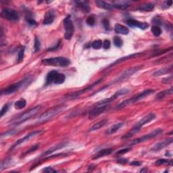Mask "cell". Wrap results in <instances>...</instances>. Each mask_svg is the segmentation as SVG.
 I'll return each instance as SVG.
<instances>
[{"label":"cell","mask_w":173,"mask_h":173,"mask_svg":"<svg viewBox=\"0 0 173 173\" xmlns=\"http://www.w3.org/2000/svg\"><path fill=\"white\" fill-rule=\"evenodd\" d=\"M11 162H12V160H11V159H6L4 161H3L2 162V164H1V168H0V171H2L3 169L6 168L7 167H8V166H10L11 164V163H12Z\"/></svg>","instance_id":"obj_39"},{"label":"cell","mask_w":173,"mask_h":173,"mask_svg":"<svg viewBox=\"0 0 173 173\" xmlns=\"http://www.w3.org/2000/svg\"><path fill=\"white\" fill-rule=\"evenodd\" d=\"M117 162L118 164H127V162H128V160L127 158H119V159L117 160Z\"/></svg>","instance_id":"obj_51"},{"label":"cell","mask_w":173,"mask_h":173,"mask_svg":"<svg viewBox=\"0 0 173 173\" xmlns=\"http://www.w3.org/2000/svg\"><path fill=\"white\" fill-rule=\"evenodd\" d=\"M172 81V75L169 76V77H165L162 80V83H164V84L171 83Z\"/></svg>","instance_id":"obj_47"},{"label":"cell","mask_w":173,"mask_h":173,"mask_svg":"<svg viewBox=\"0 0 173 173\" xmlns=\"http://www.w3.org/2000/svg\"><path fill=\"white\" fill-rule=\"evenodd\" d=\"M108 122V119H104V120H101L97 123L93 124L92 127L89 129V132H92V131H97V130L100 129L101 128L103 127L104 126H106Z\"/></svg>","instance_id":"obj_26"},{"label":"cell","mask_w":173,"mask_h":173,"mask_svg":"<svg viewBox=\"0 0 173 173\" xmlns=\"http://www.w3.org/2000/svg\"><path fill=\"white\" fill-rule=\"evenodd\" d=\"M112 151H113L112 149H110V148H106V149L101 150L98 151V152L96 153L94 155V156H93L92 159L93 160H97V159H99V158H101L102 157L108 156V155H110V154L112 153Z\"/></svg>","instance_id":"obj_22"},{"label":"cell","mask_w":173,"mask_h":173,"mask_svg":"<svg viewBox=\"0 0 173 173\" xmlns=\"http://www.w3.org/2000/svg\"><path fill=\"white\" fill-rule=\"evenodd\" d=\"M151 31L152 32L153 35L155 36V37H159V36L162 34V29L160 27L158 26H156L154 25L151 28Z\"/></svg>","instance_id":"obj_32"},{"label":"cell","mask_w":173,"mask_h":173,"mask_svg":"<svg viewBox=\"0 0 173 173\" xmlns=\"http://www.w3.org/2000/svg\"><path fill=\"white\" fill-rule=\"evenodd\" d=\"M66 105H65V104H60V105L56 106L46 110L37 119V120L35 122V124H40L51 120L52 118L57 116L60 112H62L64 109H66Z\"/></svg>","instance_id":"obj_1"},{"label":"cell","mask_w":173,"mask_h":173,"mask_svg":"<svg viewBox=\"0 0 173 173\" xmlns=\"http://www.w3.org/2000/svg\"><path fill=\"white\" fill-rule=\"evenodd\" d=\"M42 133H43V130H38V131H34L29 133H28V134L25 135L24 137L21 138V139H19L18 141H16L15 142V143H14L13 145L12 146V147H10V151L14 150V148H16V147L20 146V144L24 143L27 142V141H29L30 139H33V138L36 137H37V136H39V135H41Z\"/></svg>","instance_id":"obj_12"},{"label":"cell","mask_w":173,"mask_h":173,"mask_svg":"<svg viewBox=\"0 0 173 173\" xmlns=\"http://www.w3.org/2000/svg\"><path fill=\"white\" fill-rule=\"evenodd\" d=\"M114 31L116 33L121 35H128L129 30L127 27H126L120 24H116L114 27Z\"/></svg>","instance_id":"obj_25"},{"label":"cell","mask_w":173,"mask_h":173,"mask_svg":"<svg viewBox=\"0 0 173 173\" xmlns=\"http://www.w3.org/2000/svg\"><path fill=\"white\" fill-rule=\"evenodd\" d=\"M10 106V103H6L2 107L1 110V112H0V116H1V117H3L7 113V112H8L9 110Z\"/></svg>","instance_id":"obj_40"},{"label":"cell","mask_w":173,"mask_h":173,"mask_svg":"<svg viewBox=\"0 0 173 173\" xmlns=\"http://www.w3.org/2000/svg\"><path fill=\"white\" fill-rule=\"evenodd\" d=\"M32 82L31 78H26L19 82H16L8 86V87L3 89L2 90L1 94L2 95H10L14 93L19 91L20 89L23 87H26Z\"/></svg>","instance_id":"obj_5"},{"label":"cell","mask_w":173,"mask_h":173,"mask_svg":"<svg viewBox=\"0 0 173 173\" xmlns=\"http://www.w3.org/2000/svg\"><path fill=\"white\" fill-rule=\"evenodd\" d=\"M56 14L53 10H50L45 13L44 20L43 21V24L44 25L51 24L53 23V20H55Z\"/></svg>","instance_id":"obj_19"},{"label":"cell","mask_w":173,"mask_h":173,"mask_svg":"<svg viewBox=\"0 0 173 173\" xmlns=\"http://www.w3.org/2000/svg\"><path fill=\"white\" fill-rule=\"evenodd\" d=\"M154 90H153V89L145 90V91H143L141 93H139V94L132 97L131 98L126 99V100L124 101V102H121L120 104H118V105L116 107V110H120V109H122V108L127 107L129 105H131V104H133V103H135L136 102H137L138 101L144 99L145 97L150 95V94H152V93H154Z\"/></svg>","instance_id":"obj_4"},{"label":"cell","mask_w":173,"mask_h":173,"mask_svg":"<svg viewBox=\"0 0 173 173\" xmlns=\"http://www.w3.org/2000/svg\"><path fill=\"white\" fill-rule=\"evenodd\" d=\"M153 23L156 24V26H158V27H159V25H162V24H163L162 20L158 16H156L153 19Z\"/></svg>","instance_id":"obj_48"},{"label":"cell","mask_w":173,"mask_h":173,"mask_svg":"<svg viewBox=\"0 0 173 173\" xmlns=\"http://www.w3.org/2000/svg\"><path fill=\"white\" fill-rule=\"evenodd\" d=\"M42 108V105H38L37 106L31 108V109L20 114V116H17L16 118L10 120L9 122L10 124H11V125H19L20 124L24 123V122L29 120L30 118L34 117L38 113H39V112L41 110Z\"/></svg>","instance_id":"obj_2"},{"label":"cell","mask_w":173,"mask_h":173,"mask_svg":"<svg viewBox=\"0 0 173 173\" xmlns=\"http://www.w3.org/2000/svg\"><path fill=\"white\" fill-rule=\"evenodd\" d=\"M141 164H142L141 162H139V161H133L131 162V165L132 166H140Z\"/></svg>","instance_id":"obj_52"},{"label":"cell","mask_w":173,"mask_h":173,"mask_svg":"<svg viewBox=\"0 0 173 173\" xmlns=\"http://www.w3.org/2000/svg\"><path fill=\"white\" fill-rule=\"evenodd\" d=\"M27 105V102L24 99H20L14 103V107L17 110H20L22 108H24Z\"/></svg>","instance_id":"obj_30"},{"label":"cell","mask_w":173,"mask_h":173,"mask_svg":"<svg viewBox=\"0 0 173 173\" xmlns=\"http://www.w3.org/2000/svg\"><path fill=\"white\" fill-rule=\"evenodd\" d=\"M142 53H132V54H130V55H128V56H126L124 57H120V58H119L118 60H116V61H115L113 63H112L110 64V66H108L106 68H110L111 67H112L114 66H116V64H120L122 62H124V61L126 60H130V59H132V58H134V57H139L141 55Z\"/></svg>","instance_id":"obj_18"},{"label":"cell","mask_w":173,"mask_h":173,"mask_svg":"<svg viewBox=\"0 0 173 173\" xmlns=\"http://www.w3.org/2000/svg\"><path fill=\"white\" fill-rule=\"evenodd\" d=\"M64 27L65 29L64 39L66 40H70L73 37L74 32V27L73 21L71 19V16L68 15L64 20Z\"/></svg>","instance_id":"obj_9"},{"label":"cell","mask_w":173,"mask_h":173,"mask_svg":"<svg viewBox=\"0 0 173 173\" xmlns=\"http://www.w3.org/2000/svg\"><path fill=\"white\" fill-rule=\"evenodd\" d=\"M103 45V42L102 40H100V39H97V40L93 41L91 44V46L93 49H99L102 47Z\"/></svg>","instance_id":"obj_33"},{"label":"cell","mask_w":173,"mask_h":173,"mask_svg":"<svg viewBox=\"0 0 173 173\" xmlns=\"http://www.w3.org/2000/svg\"><path fill=\"white\" fill-rule=\"evenodd\" d=\"M110 40H108V39H106V40H104L103 42V48L105 49H108L110 48Z\"/></svg>","instance_id":"obj_49"},{"label":"cell","mask_w":173,"mask_h":173,"mask_svg":"<svg viewBox=\"0 0 173 173\" xmlns=\"http://www.w3.org/2000/svg\"><path fill=\"white\" fill-rule=\"evenodd\" d=\"M102 80H103V78H100V79H99V80H97L95 82H93L92 85L86 86L85 88L82 89V90H80V91H78L69 93V94H68V95H66V96H65V99H74L77 98L78 97L82 95V94H83V93L90 91V90L94 87L95 85L99 84L100 82H101V81H102Z\"/></svg>","instance_id":"obj_13"},{"label":"cell","mask_w":173,"mask_h":173,"mask_svg":"<svg viewBox=\"0 0 173 173\" xmlns=\"http://www.w3.org/2000/svg\"><path fill=\"white\" fill-rule=\"evenodd\" d=\"M102 24L103 26V28H105V30H106V31H110V22L107 19H103L102 20Z\"/></svg>","instance_id":"obj_43"},{"label":"cell","mask_w":173,"mask_h":173,"mask_svg":"<svg viewBox=\"0 0 173 173\" xmlns=\"http://www.w3.org/2000/svg\"><path fill=\"white\" fill-rule=\"evenodd\" d=\"M66 80V77L62 73H58L56 70H52L47 74L45 79V85H49L52 84L60 85L62 84Z\"/></svg>","instance_id":"obj_7"},{"label":"cell","mask_w":173,"mask_h":173,"mask_svg":"<svg viewBox=\"0 0 173 173\" xmlns=\"http://www.w3.org/2000/svg\"><path fill=\"white\" fill-rule=\"evenodd\" d=\"M172 141L173 139L172 138H170V139H166L164 140L163 141H161L156 143V145L154 146L153 147H151V151H159L161 150L164 149V147H167L168 146L170 145L172 143Z\"/></svg>","instance_id":"obj_17"},{"label":"cell","mask_w":173,"mask_h":173,"mask_svg":"<svg viewBox=\"0 0 173 173\" xmlns=\"http://www.w3.org/2000/svg\"><path fill=\"white\" fill-rule=\"evenodd\" d=\"M42 64L45 66H60L66 67L70 64V60L65 57H54L50 58L43 59Z\"/></svg>","instance_id":"obj_6"},{"label":"cell","mask_w":173,"mask_h":173,"mask_svg":"<svg viewBox=\"0 0 173 173\" xmlns=\"http://www.w3.org/2000/svg\"><path fill=\"white\" fill-rule=\"evenodd\" d=\"M155 8V5L152 3H146L139 5L137 10L141 12H151Z\"/></svg>","instance_id":"obj_24"},{"label":"cell","mask_w":173,"mask_h":173,"mask_svg":"<svg viewBox=\"0 0 173 173\" xmlns=\"http://www.w3.org/2000/svg\"><path fill=\"white\" fill-rule=\"evenodd\" d=\"M75 3L77 4V6L80 9L82 12L85 14H88L91 11V8L88 2L85 1H76Z\"/></svg>","instance_id":"obj_21"},{"label":"cell","mask_w":173,"mask_h":173,"mask_svg":"<svg viewBox=\"0 0 173 173\" xmlns=\"http://www.w3.org/2000/svg\"><path fill=\"white\" fill-rule=\"evenodd\" d=\"M97 7H98L99 8H102L103 10H110L113 8L112 5L104 1H101V0H96L95 2Z\"/></svg>","instance_id":"obj_27"},{"label":"cell","mask_w":173,"mask_h":173,"mask_svg":"<svg viewBox=\"0 0 173 173\" xmlns=\"http://www.w3.org/2000/svg\"><path fill=\"white\" fill-rule=\"evenodd\" d=\"M2 19L10 21H18L19 20V14L16 10L10 8H4L1 12Z\"/></svg>","instance_id":"obj_14"},{"label":"cell","mask_w":173,"mask_h":173,"mask_svg":"<svg viewBox=\"0 0 173 173\" xmlns=\"http://www.w3.org/2000/svg\"><path fill=\"white\" fill-rule=\"evenodd\" d=\"M61 45H62V41L61 40L57 41V43H56V45L55 46H53V48H50L48 49V51L52 52V51H56L57 49H59L61 48Z\"/></svg>","instance_id":"obj_44"},{"label":"cell","mask_w":173,"mask_h":173,"mask_svg":"<svg viewBox=\"0 0 173 173\" xmlns=\"http://www.w3.org/2000/svg\"><path fill=\"white\" fill-rule=\"evenodd\" d=\"M141 68H142V66H137L133 67V68H129V69H128V70H124V72H122V73L120 75H119L116 78H115L114 81H112V82H110V83H109L108 85H106L103 88L101 89L99 91L108 87V86H109L110 85L117 83V82H122V81H124L125 80H127V78H129L130 77H131V75H133V74L135 73L136 72H137L138 70H139V69H141Z\"/></svg>","instance_id":"obj_8"},{"label":"cell","mask_w":173,"mask_h":173,"mask_svg":"<svg viewBox=\"0 0 173 173\" xmlns=\"http://www.w3.org/2000/svg\"><path fill=\"white\" fill-rule=\"evenodd\" d=\"M113 42L114 45L117 47V48H121V47L123 45V41H122V39L120 37H118V36H116V37H114Z\"/></svg>","instance_id":"obj_35"},{"label":"cell","mask_w":173,"mask_h":173,"mask_svg":"<svg viewBox=\"0 0 173 173\" xmlns=\"http://www.w3.org/2000/svg\"><path fill=\"white\" fill-rule=\"evenodd\" d=\"M172 70V65H171V66H169L168 67H165V68H162V69L156 70L155 73H154L153 76L154 77H158V76L171 73Z\"/></svg>","instance_id":"obj_28"},{"label":"cell","mask_w":173,"mask_h":173,"mask_svg":"<svg viewBox=\"0 0 173 173\" xmlns=\"http://www.w3.org/2000/svg\"><path fill=\"white\" fill-rule=\"evenodd\" d=\"M162 132H163V130H162V129H156L154 130L152 132L148 133V134L145 135L142 137H139L137 139L132 141L131 143H130V145L131 146L136 145V144L142 143L143 141H146L153 139L154 137H156L159 135L160 134H161Z\"/></svg>","instance_id":"obj_11"},{"label":"cell","mask_w":173,"mask_h":173,"mask_svg":"<svg viewBox=\"0 0 173 173\" xmlns=\"http://www.w3.org/2000/svg\"><path fill=\"white\" fill-rule=\"evenodd\" d=\"M108 107V105L103 106H94V108H92L89 112V118L91 120V119L98 116L99 115L102 114L106 110Z\"/></svg>","instance_id":"obj_15"},{"label":"cell","mask_w":173,"mask_h":173,"mask_svg":"<svg viewBox=\"0 0 173 173\" xmlns=\"http://www.w3.org/2000/svg\"><path fill=\"white\" fill-rule=\"evenodd\" d=\"M24 50H25L24 47H22V48L20 49L19 53H18V58H17L18 62H20L23 61L24 56Z\"/></svg>","instance_id":"obj_36"},{"label":"cell","mask_w":173,"mask_h":173,"mask_svg":"<svg viewBox=\"0 0 173 173\" xmlns=\"http://www.w3.org/2000/svg\"><path fill=\"white\" fill-rule=\"evenodd\" d=\"M127 25L129 27L131 28H139L142 30H146L149 27V24L146 23H142V22H139L137 20H133V19H129L126 21Z\"/></svg>","instance_id":"obj_16"},{"label":"cell","mask_w":173,"mask_h":173,"mask_svg":"<svg viewBox=\"0 0 173 173\" xmlns=\"http://www.w3.org/2000/svg\"><path fill=\"white\" fill-rule=\"evenodd\" d=\"M172 93V88H170L167 90H164L163 91H160V93H158L156 96V99L157 100H162L166 98L167 96L171 95Z\"/></svg>","instance_id":"obj_29"},{"label":"cell","mask_w":173,"mask_h":173,"mask_svg":"<svg viewBox=\"0 0 173 173\" xmlns=\"http://www.w3.org/2000/svg\"><path fill=\"white\" fill-rule=\"evenodd\" d=\"M43 172H57V171L52 167H45L43 169Z\"/></svg>","instance_id":"obj_50"},{"label":"cell","mask_w":173,"mask_h":173,"mask_svg":"<svg viewBox=\"0 0 173 173\" xmlns=\"http://www.w3.org/2000/svg\"><path fill=\"white\" fill-rule=\"evenodd\" d=\"M129 93V90H128L127 89H120L119 91H116L112 96H111L110 97H108V98H107V99H104L103 100L99 101V102H98L95 103L94 106H107V105H108V104H110L112 102H113V101H114L115 99H116L119 96L128 94Z\"/></svg>","instance_id":"obj_10"},{"label":"cell","mask_w":173,"mask_h":173,"mask_svg":"<svg viewBox=\"0 0 173 173\" xmlns=\"http://www.w3.org/2000/svg\"><path fill=\"white\" fill-rule=\"evenodd\" d=\"M86 23L89 26L93 27L95 24V18L94 16H89L86 20Z\"/></svg>","instance_id":"obj_37"},{"label":"cell","mask_w":173,"mask_h":173,"mask_svg":"<svg viewBox=\"0 0 173 173\" xmlns=\"http://www.w3.org/2000/svg\"><path fill=\"white\" fill-rule=\"evenodd\" d=\"M131 150V147H125V148H124V149L119 150L118 152L116 153V154L117 155H123V154L128 153L129 151H130Z\"/></svg>","instance_id":"obj_45"},{"label":"cell","mask_w":173,"mask_h":173,"mask_svg":"<svg viewBox=\"0 0 173 173\" xmlns=\"http://www.w3.org/2000/svg\"><path fill=\"white\" fill-rule=\"evenodd\" d=\"M112 6L113 8H116L117 9L125 10L128 8L130 6L129 4H127V3H114Z\"/></svg>","instance_id":"obj_38"},{"label":"cell","mask_w":173,"mask_h":173,"mask_svg":"<svg viewBox=\"0 0 173 173\" xmlns=\"http://www.w3.org/2000/svg\"><path fill=\"white\" fill-rule=\"evenodd\" d=\"M172 160H168V159H164V158H162V159H159L158 160L155 164L157 166H160L163 164H170L172 165Z\"/></svg>","instance_id":"obj_34"},{"label":"cell","mask_w":173,"mask_h":173,"mask_svg":"<svg viewBox=\"0 0 173 173\" xmlns=\"http://www.w3.org/2000/svg\"><path fill=\"white\" fill-rule=\"evenodd\" d=\"M41 48V43L39 39L36 37L35 38V44H34V49H35V52H37L38 51H39V49Z\"/></svg>","instance_id":"obj_41"},{"label":"cell","mask_w":173,"mask_h":173,"mask_svg":"<svg viewBox=\"0 0 173 173\" xmlns=\"http://www.w3.org/2000/svg\"><path fill=\"white\" fill-rule=\"evenodd\" d=\"M16 132H17V131H16L15 129L10 130V131H7V132H6L5 133H3V134H2V135H1V137H2H2H8V136H10V135L12 136V135L15 134V133H16Z\"/></svg>","instance_id":"obj_46"},{"label":"cell","mask_w":173,"mask_h":173,"mask_svg":"<svg viewBox=\"0 0 173 173\" xmlns=\"http://www.w3.org/2000/svg\"><path fill=\"white\" fill-rule=\"evenodd\" d=\"M147 168H145L144 169H143V170H141V171H140V172H147Z\"/></svg>","instance_id":"obj_53"},{"label":"cell","mask_w":173,"mask_h":173,"mask_svg":"<svg viewBox=\"0 0 173 173\" xmlns=\"http://www.w3.org/2000/svg\"><path fill=\"white\" fill-rule=\"evenodd\" d=\"M39 148V143L35 144V145L31 146L30 148L28 149L27 151H25V152L23 155H21V158H23L24 156H26L27 155H28V154H31L32 152H34V151H35L36 150H38Z\"/></svg>","instance_id":"obj_31"},{"label":"cell","mask_w":173,"mask_h":173,"mask_svg":"<svg viewBox=\"0 0 173 173\" xmlns=\"http://www.w3.org/2000/svg\"><path fill=\"white\" fill-rule=\"evenodd\" d=\"M27 22V23L30 25V26L31 27H36L38 25L37 23L36 22L34 19H31V18H29V17H27V19H26Z\"/></svg>","instance_id":"obj_42"},{"label":"cell","mask_w":173,"mask_h":173,"mask_svg":"<svg viewBox=\"0 0 173 173\" xmlns=\"http://www.w3.org/2000/svg\"><path fill=\"white\" fill-rule=\"evenodd\" d=\"M66 144H67V143L62 142V143H60L57 144V145H56V146H53V147H51V148H49V150L44 151V152H43L41 155L40 157H45L47 156H48V155H50L51 154H52L53 151H56L58 150H60L61 148H62V147H64V146H66Z\"/></svg>","instance_id":"obj_20"},{"label":"cell","mask_w":173,"mask_h":173,"mask_svg":"<svg viewBox=\"0 0 173 173\" xmlns=\"http://www.w3.org/2000/svg\"><path fill=\"white\" fill-rule=\"evenodd\" d=\"M124 125V122H118V123L114 124V125L112 126L111 127H110L107 130V131H106V135H110L112 134H114V133L117 132L119 129L123 127Z\"/></svg>","instance_id":"obj_23"},{"label":"cell","mask_w":173,"mask_h":173,"mask_svg":"<svg viewBox=\"0 0 173 173\" xmlns=\"http://www.w3.org/2000/svg\"><path fill=\"white\" fill-rule=\"evenodd\" d=\"M155 118H156V115H155V114L154 113L151 112L149 113L148 114H147L146 116H145L143 118L141 119L133 127V128L131 130V131H130L129 133H127V134L124 135V136H122V139H127L135 135L136 133H137L140 131V129H141L144 125L154 120Z\"/></svg>","instance_id":"obj_3"}]
</instances>
